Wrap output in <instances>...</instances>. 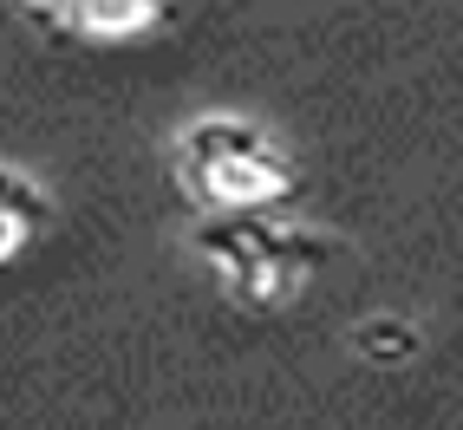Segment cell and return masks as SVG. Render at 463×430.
<instances>
[{
    "label": "cell",
    "mask_w": 463,
    "mask_h": 430,
    "mask_svg": "<svg viewBox=\"0 0 463 430\" xmlns=\"http://www.w3.org/2000/svg\"><path fill=\"white\" fill-rule=\"evenodd\" d=\"M20 7H26V14H40V20L52 26V14H59V7H66V0H20Z\"/></svg>",
    "instance_id": "6"
},
{
    "label": "cell",
    "mask_w": 463,
    "mask_h": 430,
    "mask_svg": "<svg viewBox=\"0 0 463 430\" xmlns=\"http://www.w3.org/2000/svg\"><path fill=\"white\" fill-rule=\"evenodd\" d=\"M196 255L235 306L274 313V306H288L320 267H333L339 241L320 235V229H294L268 209V215H209L196 229Z\"/></svg>",
    "instance_id": "1"
},
{
    "label": "cell",
    "mask_w": 463,
    "mask_h": 430,
    "mask_svg": "<svg viewBox=\"0 0 463 430\" xmlns=\"http://www.w3.org/2000/svg\"><path fill=\"white\" fill-rule=\"evenodd\" d=\"M52 229V196L33 176L0 170V267H14L40 248V235Z\"/></svg>",
    "instance_id": "4"
},
{
    "label": "cell",
    "mask_w": 463,
    "mask_h": 430,
    "mask_svg": "<svg viewBox=\"0 0 463 430\" xmlns=\"http://www.w3.org/2000/svg\"><path fill=\"white\" fill-rule=\"evenodd\" d=\"M353 352H359L365 365L398 372V365H411V359L424 352V332H418V320H405V313H373V320L353 326Z\"/></svg>",
    "instance_id": "5"
},
{
    "label": "cell",
    "mask_w": 463,
    "mask_h": 430,
    "mask_svg": "<svg viewBox=\"0 0 463 430\" xmlns=\"http://www.w3.org/2000/svg\"><path fill=\"white\" fill-rule=\"evenodd\" d=\"M176 176L209 215H268L300 196V164L249 117H196L176 137Z\"/></svg>",
    "instance_id": "2"
},
{
    "label": "cell",
    "mask_w": 463,
    "mask_h": 430,
    "mask_svg": "<svg viewBox=\"0 0 463 430\" xmlns=\"http://www.w3.org/2000/svg\"><path fill=\"white\" fill-rule=\"evenodd\" d=\"M170 0H66L52 14V26L66 40H91V46H131L144 33L170 26Z\"/></svg>",
    "instance_id": "3"
}]
</instances>
